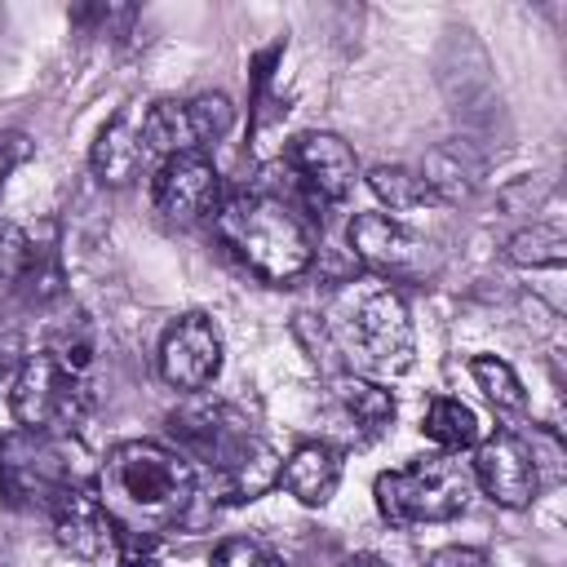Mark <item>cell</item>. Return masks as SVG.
Returning <instances> with one entry per match:
<instances>
[{"label": "cell", "instance_id": "cell-1", "mask_svg": "<svg viewBox=\"0 0 567 567\" xmlns=\"http://www.w3.org/2000/svg\"><path fill=\"white\" fill-rule=\"evenodd\" d=\"M93 487L124 540H151L173 532L190 514L199 478L182 452L133 439L97 465Z\"/></svg>", "mask_w": 567, "mask_h": 567}, {"label": "cell", "instance_id": "cell-2", "mask_svg": "<svg viewBox=\"0 0 567 567\" xmlns=\"http://www.w3.org/2000/svg\"><path fill=\"white\" fill-rule=\"evenodd\" d=\"M332 346L341 350V359L354 368V377H399L412 368L416 354V337H412V315L403 306V297L377 279H350L323 319Z\"/></svg>", "mask_w": 567, "mask_h": 567}, {"label": "cell", "instance_id": "cell-3", "mask_svg": "<svg viewBox=\"0 0 567 567\" xmlns=\"http://www.w3.org/2000/svg\"><path fill=\"white\" fill-rule=\"evenodd\" d=\"M168 434L177 439V452L186 461H204L217 470L230 501H257L270 483H279L275 447L226 403H182L177 412H168Z\"/></svg>", "mask_w": 567, "mask_h": 567}, {"label": "cell", "instance_id": "cell-4", "mask_svg": "<svg viewBox=\"0 0 567 567\" xmlns=\"http://www.w3.org/2000/svg\"><path fill=\"white\" fill-rule=\"evenodd\" d=\"M213 221L221 244L244 261V270H252L266 284H292L315 261V239L306 221L279 195H266V190L230 195L221 199Z\"/></svg>", "mask_w": 567, "mask_h": 567}, {"label": "cell", "instance_id": "cell-5", "mask_svg": "<svg viewBox=\"0 0 567 567\" xmlns=\"http://www.w3.org/2000/svg\"><path fill=\"white\" fill-rule=\"evenodd\" d=\"M75 483H89L84 452L62 434L4 430L0 434V501L49 514Z\"/></svg>", "mask_w": 567, "mask_h": 567}, {"label": "cell", "instance_id": "cell-6", "mask_svg": "<svg viewBox=\"0 0 567 567\" xmlns=\"http://www.w3.org/2000/svg\"><path fill=\"white\" fill-rule=\"evenodd\" d=\"M470 492H474L470 470L452 452H430L377 478V509L390 527L452 523L456 514H465Z\"/></svg>", "mask_w": 567, "mask_h": 567}, {"label": "cell", "instance_id": "cell-7", "mask_svg": "<svg viewBox=\"0 0 567 567\" xmlns=\"http://www.w3.org/2000/svg\"><path fill=\"white\" fill-rule=\"evenodd\" d=\"M89 412H93V390L84 372L66 368L49 350L22 354L13 377V416L22 430L71 439L89 421Z\"/></svg>", "mask_w": 567, "mask_h": 567}, {"label": "cell", "instance_id": "cell-8", "mask_svg": "<svg viewBox=\"0 0 567 567\" xmlns=\"http://www.w3.org/2000/svg\"><path fill=\"white\" fill-rule=\"evenodd\" d=\"M62 252L58 226H18L0 217V301L18 306H53L62 297Z\"/></svg>", "mask_w": 567, "mask_h": 567}, {"label": "cell", "instance_id": "cell-9", "mask_svg": "<svg viewBox=\"0 0 567 567\" xmlns=\"http://www.w3.org/2000/svg\"><path fill=\"white\" fill-rule=\"evenodd\" d=\"M284 173H288L292 190L301 195V204L315 208V213L341 208L354 195V182H359L354 151L337 133H301V137H292L288 151H284Z\"/></svg>", "mask_w": 567, "mask_h": 567}, {"label": "cell", "instance_id": "cell-10", "mask_svg": "<svg viewBox=\"0 0 567 567\" xmlns=\"http://www.w3.org/2000/svg\"><path fill=\"white\" fill-rule=\"evenodd\" d=\"M221 177L204 151L173 155L155 168V213L168 226H199L221 208Z\"/></svg>", "mask_w": 567, "mask_h": 567}, {"label": "cell", "instance_id": "cell-11", "mask_svg": "<svg viewBox=\"0 0 567 567\" xmlns=\"http://www.w3.org/2000/svg\"><path fill=\"white\" fill-rule=\"evenodd\" d=\"M49 518H53L58 545L71 549L75 558H84V563H93V567H115V563H120L124 536H120L115 518L106 514V505H102L93 478H89V483H75V487L49 509Z\"/></svg>", "mask_w": 567, "mask_h": 567}, {"label": "cell", "instance_id": "cell-12", "mask_svg": "<svg viewBox=\"0 0 567 567\" xmlns=\"http://www.w3.org/2000/svg\"><path fill=\"white\" fill-rule=\"evenodd\" d=\"M159 372H164V381L173 390H186V394H199V390H208L217 381V372H221V337H217L208 315L186 310L164 328Z\"/></svg>", "mask_w": 567, "mask_h": 567}, {"label": "cell", "instance_id": "cell-13", "mask_svg": "<svg viewBox=\"0 0 567 567\" xmlns=\"http://www.w3.org/2000/svg\"><path fill=\"white\" fill-rule=\"evenodd\" d=\"M496 505L523 509L540 492V470H536V447H527L514 430H501L492 439H478L474 447V474H470Z\"/></svg>", "mask_w": 567, "mask_h": 567}, {"label": "cell", "instance_id": "cell-14", "mask_svg": "<svg viewBox=\"0 0 567 567\" xmlns=\"http://www.w3.org/2000/svg\"><path fill=\"white\" fill-rule=\"evenodd\" d=\"M350 248L354 257L377 275V279H394V275H412L421 266V244L408 235L403 221L385 217V213H359L350 221Z\"/></svg>", "mask_w": 567, "mask_h": 567}, {"label": "cell", "instance_id": "cell-15", "mask_svg": "<svg viewBox=\"0 0 567 567\" xmlns=\"http://www.w3.org/2000/svg\"><path fill=\"white\" fill-rule=\"evenodd\" d=\"M146 164V146H142V106H124L115 111L97 142H93V173L102 186H128L137 177V168Z\"/></svg>", "mask_w": 567, "mask_h": 567}, {"label": "cell", "instance_id": "cell-16", "mask_svg": "<svg viewBox=\"0 0 567 567\" xmlns=\"http://www.w3.org/2000/svg\"><path fill=\"white\" fill-rule=\"evenodd\" d=\"M332 408H337V416L346 421V430L354 439H377L394 421V394L381 381L354 377V372L332 381Z\"/></svg>", "mask_w": 567, "mask_h": 567}, {"label": "cell", "instance_id": "cell-17", "mask_svg": "<svg viewBox=\"0 0 567 567\" xmlns=\"http://www.w3.org/2000/svg\"><path fill=\"white\" fill-rule=\"evenodd\" d=\"M279 483L301 501V505H328L337 483H341V452L332 443H301L284 465Z\"/></svg>", "mask_w": 567, "mask_h": 567}, {"label": "cell", "instance_id": "cell-18", "mask_svg": "<svg viewBox=\"0 0 567 567\" xmlns=\"http://www.w3.org/2000/svg\"><path fill=\"white\" fill-rule=\"evenodd\" d=\"M142 146H146V159L159 155V164L173 159V155L199 151L195 128H190V115H186V102H177V97L151 102L142 111Z\"/></svg>", "mask_w": 567, "mask_h": 567}, {"label": "cell", "instance_id": "cell-19", "mask_svg": "<svg viewBox=\"0 0 567 567\" xmlns=\"http://www.w3.org/2000/svg\"><path fill=\"white\" fill-rule=\"evenodd\" d=\"M421 430H425L430 443H439V447L452 452V456L465 452V447H478V434H483L474 408L461 403V399H434V403L425 408Z\"/></svg>", "mask_w": 567, "mask_h": 567}, {"label": "cell", "instance_id": "cell-20", "mask_svg": "<svg viewBox=\"0 0 567 567\" xmlns=\"http://www.w3.org/2000/svg\"><path fill=\"white\" fill-rule=\"evenodd\" d=\"M470 372H474L478 390L487 394V403H492L501 416H523L527 394H523V381L514 377V368H509L505 359H496V354H478V359H470Z\"/></svg>", "mask_w": 567, "mask_h": 567}, {"label": "cell", "instance_id": "cell-21", "mask_svg": "<svg viewBox=\"0 0 567 567\" xmlns=\"http://www.w3.org/2000/svg\"><path fill=\"white\" fill-rule=\"evenodd\" d=\"M368 186H372V195H377L381 204H390L394 213L434 204V195L425 190L421 173H416V168H403V164H377V168L368 173Z\"/></svg>", "mask_w": 567, "mask_h": 567}, {"label": "cell", "instance_id": "cell-22", "mask_svg": "<svg viewBox=\"0 0 567 567\" xmlns=\"http://www.w3.org/2000/svg\"><path fill=\"white\" fill-rule=\"evenodd\" d=\"M505 252H509L514 266H563L567 235L558 226H532V230H518Z\"/></svg>", "mask_w": 567, "mask_h": 567}, {"label": "cell", "instance_id": "cell-23", "mask_svg": "<svg viewBox=\"0 0 567 567\" xmlns=\"http://www.w3.org/2000/svg\"><path fill=\"white\" fill-rule=\"evenodd\" d=\"M186 115H190V128H195L199 151L208 142H221L230 133V124H235V106H230L226 93H199V97H190L186 102Z\"/></svg>", "mask_w": 567, "mask_h": 567}, {"label": "cell", "instance_id": "cell-24", "mask_svg": "<svg viewBox=\"0 0 567 567\" xmlns=\"http://www.w3.org/2000/svg\"><path fill=\"white\" fill-rule=\"evenodd\" d=\"M208 567H279V558L261 540H252V536H226L213 549Z\"/></svg>", "mask_w": 567, "mask_h": 567}, {"label": "cell", "instance_id": "cell-25", "mask_svg": "<svg viewBox=\"0 0 567 567\" xmlns=\"http://www.w3.org/2000/svg\"><path fill=\"white\" fill-rule=\"evenodd\" d=\"M425 567H487V554L483 549H470V545H447Z\"/></svg>", "mask_w": 567, "mask_h": 567}, {"label": "cell", "instance_id": "cell-26", "mask_svg": "<svg viewBox=\"0 0 567 567\" xmlns=\"http://www.w3.org/2000/svg\"><path fill=\"white\" fill-rule=\"evenodd\" d=\"M27 155V142L13 137V133H0V186L9 182V173L18 168V159Z\"/></svg>", "mask_w": 567, "mask_h": 567}, {"label": "cell", "instance_id": "cell-27", "mask_svg": "<svg viewBox=\"0 0 567 567\" xmlns=\"http://www.w3.org/2000/svg\"><path fill=\"white\" fill-rule=\"evenodd\" d=\"M337 567H390V563H381L377 554H350V558H341Z\"/></svg>", "mask_w": 567, "mask_h": 567}]
</instances>
